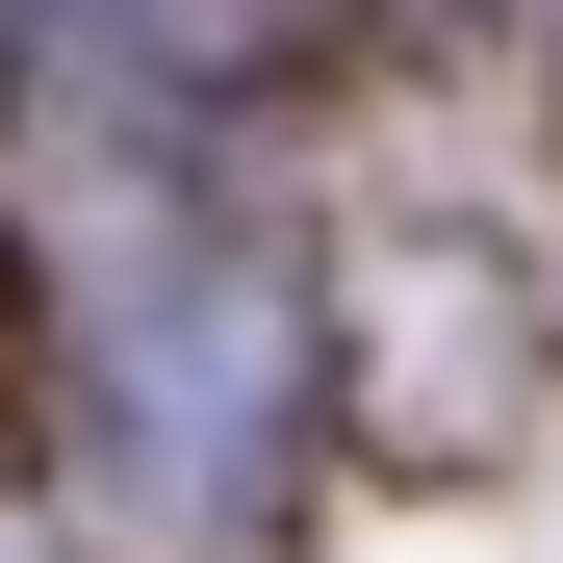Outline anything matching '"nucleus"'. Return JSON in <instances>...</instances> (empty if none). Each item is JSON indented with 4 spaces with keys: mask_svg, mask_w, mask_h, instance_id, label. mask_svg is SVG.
Here are the masks:
<instances>
[{
    "mask_svg": "<svg viewBox=\"0 0 563 563\" xmlns=\"http://www.w3.org/2000/svg\"><path fill=\"white\" fill-rule=\"evenodd\" d=\"M77 385H103L129 512H256V435H282V282L231 231H129L103 308H77Z\"/></svg>",
    "mask_w": 563,
    "mask_h": 563,
    "instance_id": "1",
    "label": "nucleus"
}]
</instances>
